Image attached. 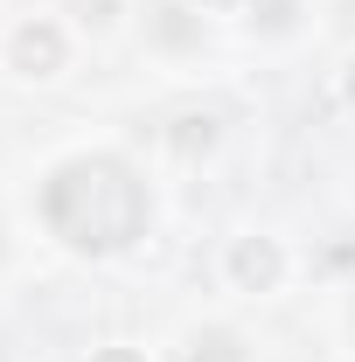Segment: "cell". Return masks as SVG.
<instances>
[{
    "label": "cell",
    "mask_w": 355,
    "mask_h": 362,
    "mask_svg": "<svg viewBox=\"0 0 355 362\" xmlns=\"http://www.w3.org/2000/svg\"><path fill=\"white\" fill-rule=\"evenodd\" d=\"M286 279H293L286 237H272V230H237V237L223 244V286H230V293L272 300V293H286Z\"/></svg>",
    "instance_id": "cell-3"
},
{
    "label": "cell",
    "mask_w": 355,
    "mask_h": 362,
    "mask_svg": "<svg viewBox=\"0 0 355 362\" xmlns=\"http://www.w3.org/2000/svg\"><path fill=\"white\" fill-rule=\"evenodd\" d=\"M84 362H153V349H139V341H98Z\"/></svg>",
    "instance_id": "cell-5"
},
{
    "label": "cell",
    "mask_w": 355,
    "mask_h": 362,
    "mask_svg": "<svg viewBox=\"0 0 355 362\" xmlns=\"http://www.w3.org/2000/svg\"><path fill=\"white\" fill-rule=\"evenodd\" d=\"M349 334H355V307H349Z\"/></svg>",
    "instance_id": "cell-8"
},
{
    "label": "cell",
    "mask_w": 355,
    "mask_h": 362,
    "mask_svg": "<svg viewBox=\"0 0 355 362\" xmlns=\"http://www.w3.org/2000/svg\"><path fill=\"white\" fill-rule=\"evenodd\" d=\"M216 139H223L216 112H181L175 126H168V153L175 160H202V153H216Z\"/></svg>",
    "instance_id": "cell-4"
},
{
    "label": "cell",
    "mask_w": 355,
    "mask_h": 362,
    "mask_svg": "<svg viewBox=\"0 0 355 362\" xmlns=\"http://www.w3.org/2000/svg\"><path fill=\"white\" fill-rule=\"evenodd\" d=\"M70 63H77V35L56 14H14L0 28V70L14 84H56L70 77Z\"/></svg>",
    "instance_id": "cell-2"
},
{
    "label": "cell",
    "mask_w": 355,
    "mask_h": 362,
    "mask_svg": "<svg viewBox=\"0 0 355 362\" xmlns=\"http://www.w3.org/2000/svg\"><path fill=\"white\" fill-rule=\"evenodd\" d=\"M334 98H342V112H355V49L342 56V70H334Z\"/></svg>",
    "instance_id": "cell-6"
},
{
    "label": "cell",
    "mask_w": 355,
    "mask_h": 362,
    "mask_svg": "<svg viewBox=\"0 0 355 362\" xmlns=\"http://www.w3.org/2000/svg\"><path fill=\"white\" fill-rule=\"evenodd\" d=\"M35 216L42 230L84 265H112L126 258L139 237L153 230V188L133 160L119 153H63L35 188Z\"/></svg>",
    "instance_id": "cell-1"
},
{
    "label": "cell",
    "mask_w": 355,
    "mask_h": 362,
    "mask_svg": "<svg viewBox=\"0 0 355 362\" xmlns=\"http://www.w3.org/2000/svg\"><path fill=\"white\" fill-rule=\"evenodd\" d=\"M195 14H237V7H251V0H188Z\"/></svg>",
    "instance_id": "cell-7"
}]
</instances>
